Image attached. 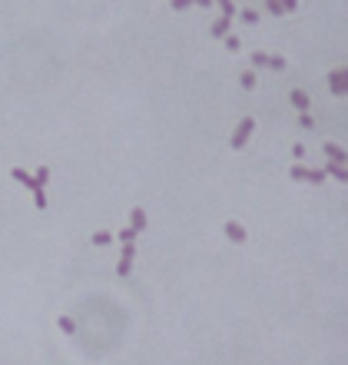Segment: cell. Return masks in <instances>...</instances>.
I'll return each instance as SVG.
<instances>
[{"mask_svg":"<svg viewBox=\"0 0 348 365\" xmlns=\"http://www.w3.org/2000/svg\"><path fill=\"white\" fill-rule=\"evenodd\" d=\"M252 129H256V120H252V116H242L239 127H236V133H232V149H242V146L249 143Z\"/></svg>","mask_w":348,"mask_h":365,"instance_id":"6da1fadb","label":"cell"},{"mask_svg":"<svg viewBox=\"0 0 348 365\" xmlns=\"http://www.w3.org/2000/svg\"><path fill=\"white\" fill-rule=\"evenodd\" d=\"M10 176H14L17 182H23L30 193H40V189H43V186L37 182V176H30V173H27V169H20V166H14V169H10Z\"/></svg>","mask_w":348,"mask_h":365,"instance_id":"7a4b0ae2","label":"cell"},{"mask_svg":"<svg viewBox=\"0 0 348 365\" xmlns=\"http://www.w3.org/2000/svg\"><path fill=\"white\" fill-rule=\"evenodd\" d=\"M289 103H292V107L298 110V113H309V107H312L309 93H305V90H298V87H295V90L289 93Z\"/></svg>","mask_w":348,"mask_h":365,"instance_id":"3957f363","label":"cell"},{"mask_svg":"<svg viewBox=\"0 0 348 365\" xmlns=\"http://www.w3.org/2000/svg\"><path fill=\"white\" fill-rule=\"evenodd\" d=\"M226 236L232 239V242H245V239H249V236H245V229L239 226L236 219H229V222H226Z\"/></svg>","mask_w":348,"mask_h":365,"instance_id":"277c9868","label":"cell"},{"mask_svg":"<svg viewBox=\"0 0 348 365\" xmlns=\"http://www.w3.org/2000/svg\"><path fill=\"white\" fill-rule=\"evenodd\" d=\"M129 229H136V233L146 229V209H129Z\"/></svg>","mask_w":348,"mask_h":365,"instance_id":"5b68a950","label":"cell"},{"mask_svg":"<svg viewBox=\"0 0 348 365\" xmlns=\"http://www.w3.org/2000/svg\"><path fill=\"white\" fill-rule=\"evenodd\" d=\"M345 67H342V70H335L331 73V93H335V96H345Z\"/></svg>","mask_w":348,"mask_h":365,"instance_id":"8992f818","label":"cell"},{"mask_svg":"<svg viewBox=\"0 0 348 365\" xmlns=\"http://www.w3.org/2000/svg\"><path fill=\"white\" fill-rule=\"evenodd\" d=\"M325 153H329V160H331V163H345V160H348L345 146H338V143H325Z\"/></svg>","mask_w":348,"mask_h":365,"instance_id":"52a82bcc","label":"cell"},{"mask_svg":"<svg viewBox=\"0 0 348 365\" xmlns=\"http://www.w3.org/2000/svg\"><path fill=\"white\" fill-rule=\"evenodd\" d=\"M229 23H232V20H229V17H219V20H212V27H209V36H226V34H229Z\"/></svg>","mask_w":348,"mask_h":365,"instance_id":"ba28073f","label":"cell"},{"mask_svg":"<svg viewBox=\"0 0 348 365\" xmlns=\"http://www.w3.org/2000/svg\"><path fill=\"white\" fill-rule=\"evenodd\" d=\"M239 83H242V90H256V83H259L256 70H242L239 73Z\"/></svg>","mask_w":348,"mask_h":365,"instance_id":"9c48e42d","label":"cell"},{"mask_svg":"<svg viewBox=\"0 0 348 365\" xmlns=\"http://www.w3.org/2000/svg\"><path fill=\"white\" fill-rule=\"evenodd\" d=\"M325 176H335V180H348V173H345V163H331L329 160V169H325Z\"/></svg>","mask_w":348,"mask_h":365,"instance_id":"30bf717a","label":"cell"},{"mask_svg":"<svg viewBox=\"0 0 348 365\" xmlns=\"http://www.w3.org/2000/svg\"><path fill=\"white\" fill-rule=\"evenodd\" d=\"M56 326H60V332H67V335H76V322L70 319V315H60V322H56Z\"/></svg>","mask_w":348,"mask_h":365,"instance_id":"8fae6325","label":"cell"},{"mask_svg":"<svg viewBox=\"0 0 348 365\" xmlns=\"http://www.w3.org/2000/svg\"><path fill=\"white\" fill-rule=\"evenodd\" d=\"M216 3H219V10H222V17H236V3H232V0H216Z\"/></svg>","mask_w":348,"mask_h":365,"instance_id":"7c38bea8","label":"cell"},{"mask_svg":"<svg viewBox=\"0 0 348 365\" xmlns=\"http://www.w3.org/2000/svg\"><path fill=\"white\" fill-rule=\"evenodd\" d=\"M239 17H242V23H252V27H256L259 23V10H249V7H245V10H239Z\"/></svg>","mask_w":348,"mask_h":365,"instance_id":"4fadbf2b","label":"cell"},{"mask_svg":"<svg viewBox=\"0 0 348 365\" xmlns=\"http://www.w3.org/2000/svg\"><path fill=\"white\" fill-rule=\"evenodd\" d=\"M93 242H96V246H110V242H113V233L100 229V233H93Z\"/></svg>","mask_w":348,"mask_h":365,"instance_id":"5bb4252c","label":"cell"},{"mask_svg":"<svg viewBox=\"0 0 348 365\" xmlns=\"http://www.w3.org/2000/svg\"><path fill=\"white\" fill-rule=\"evenodd\" d=\"M265 10H269V14H275V17H282V14H285V7H282L278 0H265Z\"/></svg>","mask_w":348,"mask_h":365,"instance_id":"9a60e30c","label":"cell"},{"mask_svg":"<svg viewBox=\"0 0 348 365\" xmlns=\"http://www.w3.org/2000/svg\"><path fill=\"white\" fill-rule=\"evenodd\" d=\"M113 239H120V242H133V239H136V229H129V226H126V229H120Z\"/></svg>","mask_w":348,"mask_h":365,"instance_id":"2e32d148","label":"cell"},{"mask_svg":"<svg viewBox=\"0 0 348 365\" xmlns=\"http://www.w3.org/2000/svg\"><path fill=\"white\" fill-rule=\"evenodd\" d=\"M269 60H272V56L262 54V50H256V54H252V63H256V67H269Z\"/></svg>","mask_w":348,"mask_h":365,"instance_id":"e0dca14e","label":"cell"},{"mask_svg":"<svg viewBox=\"0 0 348 365\" xmlns=\"http://www.w3.org/2000/svg\"><path fill=\"white\" fill-rule=\"evenodd\" d=\"M226 47H229V50H232V54H236L239 47H242V40H239L236 34H226Z\"/></svg>","mask_w":348,"mask_h":365,"instance_id":"ac0fdd59","label":"cell"},{"mask_svg":"<svg viewBox=\"0 0 348 365\" xmlns=\"http://www.w3.org/2000/svg\"><path fill=\"white\" fill-rule=\"evenodd\" d=\"M309 182H322L325 180V169H309V176H305Z\"/></svg>","mask_w":348,"mask_h":365,"instance_id":"d6986e66","label":"cell"},{"mask_svg":"<svg viewBox=\"0 0 348 365\" xmlns=\"http://www.w3.org/2000/svg\"><path fill=\"white\" fill-rule=\"evenodd\" d=\"M47 180H50V169H47V166H40V169H37V182H40V186H47Z\"/></svg>","mask_w":348,"mask_h":365,"instance_id":"ffe728a7","label":"cell"},{"mask_svg":"<svg viewBox=\"0 0 348 365\" xmlns=\"http://www.w3.org/2000/svg\"><path fill=\"white\" fill-rule=\"evenodd\" d=\"M34 202H37V209H47V193H43V189L34 193Z\"/></svg>","mask_w":348,"mask_h":365,"instance_id":"44dd1931","label":"cell"},{"mask_svg":"<svg viewBox=\"0 0 348 365\" xmlns=\"http://www.w3.org/2000/svg\"><path fill=\"white\" fill-rule=\"evenodd\" d=\"M269 67H272V70H285V56H272Z\"/></svg>","mask_w":348,"mask_h":365,"instance_id":"7402d4cb","label":"cell"},{"mask_svg":"<svg viewBox=\"0 0 348 365\" xmlns=\"http://www.w3.org/2000/svg\"><path fill=\"white\" fill-rule=\"evenodd\" d=\"M305 176H309L305 166H292V180H305Z\"/></svg>","mask_w":348,"mask_h":365,"instance_id":"603a6c76","label":"cell"},{"mask_svg":"<svg viewBox=\"0 0 348 365\" xmlns=\"http://www.w3.org/2000/svg\"><path fill=\"white\" fill-rule=\"evenodd\" d=\"M298 123H302V129H312V127H315V120H312L309 113H302V116H298Z\"/></svg>","mask_w":348,"mask_h":365,"instance_id":"cb8c5ba5","label":"cell"},{"mask_svg":"<svg viewBox=\"0 0 348 365\" xmlns=\"http://www.w3.org/2000/svg\"><path fill=\"white\" fill-rule=\"evenodd\" d=\"M292 156H295V160H302V156H305V146L295 143V146H292Z\"/></svg>","mask_w":348,"mask_h":365,"instance_id":"d4e9b609","label":"cell"},{"mask_svg":"<svg viewBox=\"0 0 348 365\" xmlns=\"http://www.w3.org/2000/svg\"><path fill=\"white\" fill-rule=\"evenodd\" d=\"M278 3H282V7H285V14H289V10H295V7H298V0H278Z\"/></svg>","mask_w":348,"mask_h":365,"instance_id":"484cf974","label":"cell"},{"mask_svg":"<svg viewBox=\"0 0 348 365\" xmlns=\"http://www.w3.org/2000/svg\"><path fill=\"white\" fill-rule=\"evenodd\" d=\"M189 3H192V0H173V7H176V10H186Z\"/></svg>","mask_w":348,"mask_h":365,"instance_id":"4316f807","label":"cell"},{"mask_svg":"<svg viewBox=\"0 0 348 365\" xmlns=\"http://www.w3.org/2000/svg\"><path fill=\"white\" fill-rule=\"evenodd\" d=\"M192 3H199V7H212V0H192Z\"/></svg>","mask_w":348,"mask_h":365,"instance_id":"83f0119b","label":"cell"}]
</instances>
